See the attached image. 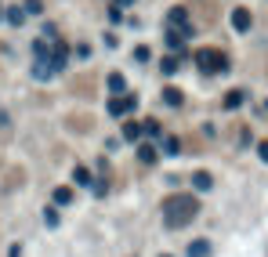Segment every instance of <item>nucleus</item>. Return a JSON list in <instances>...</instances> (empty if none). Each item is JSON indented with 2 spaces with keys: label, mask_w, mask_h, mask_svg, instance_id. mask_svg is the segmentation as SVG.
I'll return each mask as SVG.
<instances>
[{
  "label": "nucleus",
  "mask_w": 268,
  "mask_h": 257,
  "mask_svg": "<svg viewBox=\"0 0 268 257\" xmlns=\"http://www.w3.org/2000/svg\"><path fill=\"white\" fill-rule=\"evenodd\" d=\"M171 22H185V7H174V11H171Z\"/></svg>",
  "instance_id": "20"
},
{
  "label": "nucleus",
  "mask_w": 268,
  "mask_h": 257,
  "mask_svg": "<svg viewBox=\"0 0 268 257\" xmlns=\"http://www.w3.org/2000/svg\"><path fill=\"white\" fill-rule=\"evenodd\" d=\"M232 25L239 33H246V29H250V11H246V7H236V11H232Z\"/></svg>",
  "instance_id": "4"
},
{
  "label": "nucleus",
  "mask_w": 268,
  "mask_h": 257,
  "mask_svg": "<svg viewBox=\"0 0 268 257\" xmlns=\"http://www.w3.org/2000/svg\"><path fill=\"white\" fill-rule=\"evenodd\" d=\"M192 185H196V188H210V174L196 170V174H192Z\"/></svg>",
  "instance_id": "12"
},
{
  "label": "nucleus",
  "mask_w": 268,
  "mask_h": 257,
  "mask_svg": "<svg viewBox=\"0 0 268 257\" xmlns=\"http://www.w3.org/2000/svg\"><path fill=\"white\" fill-rule=\"evenodd\" d=\"M178 149H181V145H178V138H163V152H167V156H174Z\"/></svg>",
  "instance_id": "14"
},
{
  "label": "nucleus",
  "mask_w": 268,
  "mask_h": 257,
  "mask_svg": "<svg viewBox=\"0 0 268 257\" xmlns=\"http://www.w3.org/2000/svg\"><path fill=\"white\" fill-rule=\"evenodd\" d=\"M163 102H167V105H181V91L167 87V91H163Z\"/></svg>",
  "instance_id": "11"
},
{
  "label": "nucleus",
  "mask_w": 268,
  "mask_h": 257,
  "mask_svg": "<svg viewBox=\"0 0 268 257\" xmlns=\"http://www.w3.org/2000/svg\"><path fill=\"white\" fill-rule=\"evenodd\" d=\"M123 138L127 141H138V138H142V127L138 123H123Z\"/></svg>",
  "instance_id": "9"
},
{
  "label": "nucleus",
  "mask_w": 268,
  "mask_h": 257,
  "mask_svg": "<svg viewBox=\"0 0 268 257\" xmlns=\"http://www.w3.org/2000/svg\"><path fill=\"white\" fill-rule=\"evenodd\" d=\"M109 91H113V94H123V91H127V80L120 76V72H113V76H109Z\"/></svg>",
  "instance_id": "7"
},
{
  "label": "nucleus",
  "mask_w": 268,
  "mask_h": 257,
  "mask_svg": "<svg viewBox=\"0 0 268 257\" xmlns=\"http://www.w3.org/2000/svg\"><path fill=\"white\" fill-rule=\"evenodd\" d=\"M0 15H4V11H0Z\"/></svg>",
  "instance_id": "22"
},
{
  "label": "nucleus",
  "mask_w": 268,
  "mask_h": 257,
  "mask_svg": "<svg viewBox=\"0 0 268 257\" xmlns=\"http://www.w3.org/2000/svg\"><path fill=\"white\" fill-rule=\"evenodd\" d=\"M51 199H54V207H69V203H73V188H69V185L54 188V196H51Z\"/></svg>",
  "instance_id": "6"
},
{
  "label": "nucleus",
  "mask_w": 268,
  "mask_h": 257,
  "mask_svg": "<svg viewBox=\"0 0 268 257\" xmlns=\"http://www.w3.org/2000/svg\"><path fill=\"white\" fill-rule=\"evenodd\" d=\"M196 214H199L196 196H171L167 203H163V221H167V228H185Z\"/></svg>",
  "instance_id": "1"
},
{
  "label": "nucleus",
  "mask_w": 268,
  "mask_h": 257,
  "mask_svg": "<svg viewBox=\"0 0 268 257\" xmlns=\"http://www.w3.org/2000/svg\"><path fill=\"white\" fill-rule=\"evenodd\" d=\"M134 105H138V98H134V94H127V98H113V102H109V116H116V120H120V116H127Z\"/></svg>",
  "instance_id": "3"
},
{
  "label": "nucleus",
  "mask_w": 268,
  "mask_h": 257,
  "mask_svg": "<svg viewBox=\"0 0 268 257\" xmlns=\"http://www.w3.org/2000/svg\"><path fill=\"white\" fill-rule=\"evenodd\" d=\"M25 11H29V15H40L44 4H40V0H25Z\"/></svg>",
  "instance_id": "17"
},
{
  "label": "nucleus",
  "mask_w": 268,
  "mask_h": 257,
  "mask_svg": "<svg viewBox=\"0 0 268 257\" xmlns=\"http://www.w3.org/2000/svg\"><path fill=\"white\" fill-rule=\"evenodd\" d=\"M73 178H76V185H87V188L95 185V178H91V170H84V167H80L76 174H73Z\"/></svg>",
  "instance_id": "10"
},
{
  "label": "nucleus",
  "mask_w": 268,
  "mask_h": 257,
  "mask_svg": "<svg viewBox=\"0 0 268 257\" xmlns=\"http://www.w3.org/2000/svg\"><path fill=\"white\" fill-rule=\"evenodd\" d=\"M138 156H142V163H152L156 160V149H152V145H142V152H138Z\"/></svg>",
  "instance_id": "15"
},
{
  "label": "nucleus",
  "mask_w": 268,
  "mask_h": 257,
  "mask_svg": "<svg viewBox=\"0 0 268 257\" xmlns=\"http://www.w3.org/2000/svg\"><path fill=\"white\" fill-rule=\"evenodd\" d=\"M243 91H228V94H225V109H239V105H243Z\"/></svg>",
  "instance_id": "8"
},
{
  "label": "nucleus",
  "mask_w": 268,
  "mask_h": 257,
  "mask_svg": "<svg viewBox=\"0 0 268 257\" xmlns=\"http://www.w3.org/2000/svg\"><path fill=\"white\" fill-rule=\"evenodd\" d=\"M189 257H210V243L207 239H196V243H189V250H185Z\"/></svg>",
  "instance_id": "5"
},
{
  "label": "nucleus",
  "mask_w": 268,
  "mask_h": 257,
  "mask_svg": "<svg viewBox=\"0 0 268 257\" xmlns=\"http://www.w3.org/2000/svg\"><path fill=\"white\" fill-rule=\"evenodd\" d=\"M7 22L18 25V22H22V11H18V7H11V11H7Z\"/></svg>",
  "instance_id": "18"
},
{
  "label": "nucleus",
  "mask_w": 268,
  "mask_h": 257,
  "mask_svg": "<svg viewBox=\"0 0 268 257\" xmlns=\"http://www.w3.org/2000/svg\"><path fill=\"white\" fill-rule=\"evenodd\" d=\"M44 221H48L51 228H58V214H54V210H48V214H44Z\"/></svg>",
  "instance_id": "19"
},
{
  "label": "nucleus",
  "mask_w": 268,
  "mask_h": 257,
  "mask_svg": "<svg viewBox=\"0 0 268 257\" xmlns=\"http://www.w3.org/2000/svg\"><path fill=\"white\" fill-rule=\"evenodd\" d=\"M142 131L149 134V138H156V134H160V123H156V120H145V123H142Z\"/></svg>",
  "instance_id": "16"
},
{
  "label": "nucleus",
  "mask_w": 268,
  "mask_h": 257,
  "mask_svg": "<svg viewBox=\"0 0 268 257\" xmlns=\"http://www.w3.org/2000/svg\"><path fill=\"white\" fill-rule=\"evenodd\" d=\"M196 66L207 72V76H214V72H225L228 69V58L218 47H203V51H196Z\"/></svg>",
  "instance_id": "2"
},
{
  "label": "nucleus",
  "mask_w": 268,
  "mask_h": 257,
  "mask_svg": "<svg viewBox=\"0 0 268 257\" xmlns=\"http://www.w3.org/2000/svg\"><path fill=\"white\" fill-rule=\"evenodd\" d=\"M178 66H181V62L174 58V54H167V58H163V66H160V69H163V72H167V76H171V72H178Z\"/></svg>",
  "instance_id": "13"
},
{
  "label": "nucleus",
  "mask_w": 268,
  "mask_h": 257,
  "mask_svg": "<svg viewBox=\"0 0 268 257\" xmlns=\"http://www.w3.org/2000/svg\"><path fill=\"white\" fill-rule=\"evenodd\" d=\"M257 156H261V160L268 163V141H261V145H257Z\"/></svg>",
  "instance_id": "21"
}]
</instances>
